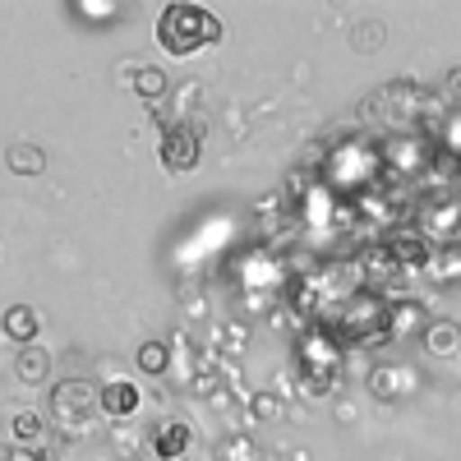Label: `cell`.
<instances>
[{"label":"cell","mask_w":461,"mask_h":461,"mask_svg":"<svg viewBox=\"0 0 461 461\" xmlns=\"http://www.w3.org/2000/svg\"><path fill=\"white\" fill-rule=\"evenodd\" d=\"M221 19L203 5H167L158 14V47L167 56H194L199 47L221 42Z\"/></svg>","instance_id":"1"},{"label":"cell","mask_w":461,"mask_h":461,"mask_svg":"<svg viewBox=\"0 0 461 461\" xmlns=\"http://www.w3.org/2000/svg\"><path fill=\"white\" fill-rule=\"evenodd\" d=\"M139 406H143V397H139L134 383H125V378H111V383H102V388H97V411L106 420H130Z\"/></svg>","instance_id":"5"},{"label":"cell","mask_w":461,"mask_h":461,"mask_svg":"<svg viewBox=\"0 0 461 461\" xmlns=\"http://www.w3.org/2000/svg\"><path fill=\"white\" fill-rule=\"evenodd\" d=\"M383 254L393 258V267H425L429 263V240L420 236V230H393Z\"/></svg>","instance_id":"7"},{"label":"cell","mask_w":461,"mask_h":461,"mask_svg":"<svg viewBox=\"0 0 461 461\" xmlns=\"http://www.w3.org/2000/svg\"><path fill=\"white\" fill-rule=\"evenodd\" d=\"M5 167H10L14 176H42V171H47V152L32 148V143H14V148L5 152Z\"/></svg>","instance_id":"12"},{"label":"cell","mask_w":461,"mask_h":461,"mask_svg":"<svg viewBox=\"0 0 461 461\" xmlns=\"http://www.w3.org/2000/svg\"><path fill=\"white\" fill-rule=\"evenodd\" d=\"M10 461H42V456H37V447H14Z\"/></svg>","instance_id":"19"},{"label":"cell","mask_w":461,"mask_h":461,"mask_svg":"<svg viewBox=\"0 0 461 461\" xmlns=\"http://www.w3.org/2000/svg\"><path fill=\"white\" fill-rule=\"evenodd\" d=\"M429 328V314L420 300H397L388 304V337H420Z\"/></svg>","instance_id":"9"},{"label":"cell","mask_w":461,"mask_h":461,"mask_svg":"<svg viewBox=\"0 0 461 461\" xmlns=\"http://www.w3.org/2000/svg\"><path fill=\"white\" fill-rule=\"evenodd\" d=\"M152 456H162V461H180L189 447H194V429L185 425V420H162L158 429H152Z\"/></svg>","instance_id":"6"},{"label":"cell","mask_w":461,"mask_h":461,"mask_svg":"<svg viewBox=\"0 0 461 461\" xmlns=\"http://www.w3.org/2000/svg\"><path fill=\"white\" fill-rule=\"evenodd\" d=\"M10 429H14V438H19V447H32L37 438L47 434V425H42V415H32V411H19L14 420H10Z\"/></svg>","instance_id":"15"},{"label":"cell","mask_w":461,"mask_h":461,"mask_svg":"<svg viewBox=\"0 0 461 461\" xmlns=\"http://www.w3.org/2000/svg\"><path fill=\"white\" fill-rule=\"evenodd\" d=\"M51 411L60 425H84L97 411V383L93 378H65L51 388Z\"/></svg>","instance_id":"4"},{"label":"cell","mask_w":461,"mask_h":461,"mask_svg":"<svg viewBox=\"0 0 461 461\" xmlns=\"http://www.w3.org/2000/svg\"><path fill=\"white\" fill-rule=\"evenodd\" d=\"M37 328H42V319H37L32 304H10V310L0 314V332H5L10 341H19V346H32Z\"/></svg>","instance_id":"10"},{"label":"cell","mask_w":461,"mask_h":461,"mask_svg":"<svg viewBox=\"0 0 461 461\" xmlns=\"http://www.w3.org/2000/svg\"><path fill=\"white\" fill-rule=\"evenodd\" d=\"M420 341H425V351H429L434 360H452V356L461 351V323H452V319H429V328L420 332Z\"/></svg>","instance_id":"8"},{"label":"cell","mask_w":461,"mask_h":461,"mask_svg":"<svg viewBox=\"0 0 461 461\" xmlns=\"http://www.w3.org/2000/svg\"><path fill=\"white\" fill-rule=\"evenodd\" d=\"M295 365H300L304 388H310V393H328L337 383V369H341V341L332 332H323V328L304 332L295 341Z\"/></svg>","instance_id":"2"},{"label":"cell","mask_w":461,"mask_h":461,"mask_svg":"<svg viewBox=\"0 0 461 461\" xmlns=\"http://www.w3.org/2000/svg\"><path fill=\"white\" fill-rule=\"evenodd\" d=\"M199 152H203V134H199V125H189V121L167 125L158 158H162V167H167L171 176H189V171H194V167H199Z\"/></svg>","instance_id":"3"},{"label":"cell","mask_w":461,"mask_h":461,"mask_svg":"<svg viewBox=\"0 0 461 461\" xmlns=\"http://www.w3.org/2000/svg\"><path fill=\"white\" fill-rule=\"evenodd\" d=\"M14 374L19 383H28V388H37V383H47L51 378V356L42 351V346H19V356H14Z\"/></svg>","instance_id":"11"},{"label":"cell","mask_w":461,"mask_h":461,"mask_svg":"<svg viewBox=\"0 0 461 461\" xmlns=\"http://www.w3.org/2000/svg\"><path fill=\"white\" fill-rule=\"evenodd\" d=\"M226 461H249V443L245 438H230L226 443Z\"/></svg>","instance_id":"17"},{"label":"cell","mask_w":461,"mask_h":461,"mask_svg":"<svg viewBox=\"0 0 461 461\" xmlns=\"http://www.w3.org/2000/svg\"><path fill=\"white\" fill-rule=\"evenodd\" d=\"M356 47L360 51H378L383 47V23H360L356 28Z\"/></svg>","instance_id":"16"},{"label":"cell","mask_w":461,"mask_h":461,"mask_svg":"<svg viewBox=\"0 0 461 461\" xmlns=\"http://www.w3.org/2000/svg\"><path fill=\"white\" fill-rule=\"evenodd\" d=\"M273 406H277L273 397H254V415H258V420H273V415H277Z\"/></svg>","instance_id":"18"},{"label":"cell","mask_w":461,"mask_h":461,"mask_svg":"<svg viewBox=\"0 0 461 461\" xmlns=\"http://www.w3.org/2000/svg\"><path fill=\"white\" fill-rule=\"evenodd\" d=\"M134 360H139V369H143V374H167V369H171V346L152 337V341H143V346H139V356H134Z\"/></svg>","instance_id":"14"},{"label":"cell","mask_w":461,"mask_h":461,"mask_svg":"<svg viewBox=\"0 0 461 461\" xmlns=\"http://www.w3.org/2000/svg\"><path fill=\"white\" fill-rule=\"evenodd\" d=\"M134 93L143 97V102H158V97H167V74L158 69V65H134Z\"/></svg>","instance_id":"13"}]
</instances>
